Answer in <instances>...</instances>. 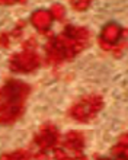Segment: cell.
<instances>
[{
	"label": "cell",
	"mask_w": 128,
	"mask_h": 160,
	"mask_svg": "<svg viewBox=\"0 0 128 160\" xmlns=\"http://www.w3.org/2000/svg\"><path fill=\"white\" fill-rule=\"evenodd\" d=\"M9 44H10V35L7 32H3V34L0 35V45L4 47V48H7Z\"/></svg>",
	"instance_id": "obj_13"
},
{
	"label": "cell",
	"mask_w": 128,
	"mask_h": 160,
	"mask_svg": "<svg viewBox=\"0 0 128 160\" xmlns=\"http://www.w3.org/2000/svg\"><path fill=\"white\" fill-rule=\"evenodd\" d=\"M31 22H32V25L39 31V32H47L50 29V26H51V22H52V16L50 10H37V12L32 13V16H31Z\"/></svg>",
	"instance_id": "obj_8"
},
{
	"label": "cell",
	"mask_w": 128,
	"mask_h": 160,
	"mask_svg": "<svg viewBox=\"0 0 128 160\" xmlns=\"http://www.w3.org/2000/svg\"><path fill=\"white\" fill-rule=\"evenodd\" d=\"M92 39V34L87 28L68 25L58 35L51 37L45 45L47 63L58 66L70 61L79 52L87 48Z\"/></svg>",
	"instance_id": "obj_1"
},
{
	"label": "cell",
	"mask_w": 128,
	"mask_h": 160,
	"mask_svg": "<svg viewBox=\"0 0 128 160\" xmlns=\"http://www.w3.org/2000/svg\"><path fill=\"white\" fill-rule=\"evenodd\" d=\"M0 160H31V153L25 148H19V150H15V152L2 154Z\"/></svg>",
	"instance_id": "obj_10"
},
{
	"label": "cell",
	"mask_w": 128,
	"mask_h": 160,
	"mask_svg": "<svg viewBox=\"0 0 128 160\" xmlns=\"http://www.w3.org/2000/svg\"><path fill=\"white\" fill-rule=\"evenodd\" d=\"M73 160H87V157H86V156H83V154H81V156L73 157Z\"/></svg>",
	"instance_id": "obj_15"
},
{
	"label": "cell",
	"mask_w": 128,
	"mask_h": 160,
	"mask_svg": "<svg viewBox=\"0 0 128 160\" xmlns=\"http://www.w3.org/2000/svg\"><path fill=\"white\" fill-rule=\"evenodd\" d=\"M121 37H125V29H122L118 23H108L103 26L102 32H101V38H99V44L105 50H114L116 57L120 55L118 50H116V44L120 42Z\"/></svg>",
	"instance_id": "obj_6"
},
{
	"label": "cell",
	"mask_w": 128,
	"mask_h": 160,
	"mask_svg": "<svg viewBox=\"0 0 128 160\" xmlns=\"http://www.w3.org/2000/svg\"><path fill=\"white\" fill-rule=\"evenodd\" d=\"M112 154L116 157V160H127L128 157V141H127V134L121 135L120 141L115 147L112 148Z\"/></svg>",
	"instance_id": "obj_9"
},
{
	"label": "cell",
	"mask_w": 128,
	"mask_h": 160,
	"mask_svg": "<svg viewBox=\"0 0 128 160\" xmlns=\"http://www.w3.org/2000/svg\"><path fill=\"white\" fill-rule=\"evenodd\" d=\"M31 86L21 80H7L0 88V125H10L25 112Z\"/></svg>",
	"instance_id": "obj_2"
},
{
	"label": "cell",
	"mask_w": 128,
	"mask_h": 160,
	"mask_svg": "<svg viewBox=\"0 0 128 160\" xmlns=\"http://www.w3.org/2000/svg\"><path fill=\"white\" fill-rule=\"evenodd\" d=\"M70 6L77 12H81V10H86L89 8L90 2H87V0H85V2H70Z\"/></svg>",
	"instance_id": "obj_12"
},
{
	"label": "cell",
	"mask_w": 128,
	"mask_h": 160,
	"mask_svg": "<svg viewBox=\"0 0 128 160\" xmlns=\"http://www.w3.org/2000/svg\"><path fill=\"white\" fill-rule=\"evenodd\" d=\"M50 13H51L52 19L63 21L64 16H66V9H64L61 4H52V8H51V10H50Z\"/></svg>",
	"instance_id": "obj_11"
},
{
	"label": "cell",
	"mask_w": 128,
	"mask_h": 160,
	"mask_svg": "<svg viewBox=\"0 0 128 160\" xmlns=\"http://www.w3.org/2000/svg\"><path fill=\"white\" fill-rule=\"evenodd\" d=\"M37 44L34 39H29L23 44V48L19 52L15 54L9 58V67L15 73H32L41 66V57L35 51Z\"/></svg>",
	"instance_id": "obj_3"
},
{
	"label": "cell",
	"mask_w": 128,
	"mask_h": 160,
	"mask_svg": "<svg viewBox=\"0 0 128 160\" xmlns=\"http://www.w3.org/2000/svg\"><path fill=\"white\" fill-rule=\"evenodd\" d=\"M103 99L99 95H86L70 108V117L79 122H89L102 111Z\"/></svg>",
	"instance_id": "obj_4"
},
{
	"label": "cell",
	"mask_w": 128,
	"mask_h": 160,
	"mask_svg": "<svg viewBox=\"0 0 128 160\" xmlns=\"http://www.w3.org/2000/svg\"><path fill=\"white\" fill-rule=\"evenodd\" d=\"M15 3H22V2H4V0L0 2V4H15Z\"/></svg>",
	"instance_id": "obj_14"
},
{
	"label": "cell",
	"mask_w": 128,
	"mask_h": 160,
	"mask_svg": "<svg viewBox=\"0 0 128 160\" xmlns=\"http://www.w3.org/2000/svg\"><path fill=\"white\" fill-rule=\"evenodd\" d=\"M58 141H60V132L57 130V127L51 122L42 124L34 137V144L38 150L37 159H44L47 156L48 150H52Z\"/></svg>",
	"instance_id": "obj_5"
},
{
	"label": "cell",
	"mask_w": 128,
	"mask_h": 160,
	"mask_svg": "<svg viewBox=\"0 0 128 160\" xmlns=\"http://www.w3.org/2000/svg\"><path fill=\"white\" fill-rule=\"evenodd\" d=\"M99 160H111V159H99Z\"/></svg>",
	"instance_id": "obj_16"
},
{
	"label": "cell",
	"mask_w": 128,
	"mask_h": 160,
	"mask_svg": "<svg viewBox=\"0 0 128 160\" xmlns=\"http://www.w3.org/2000/svg\"><path fill=\"white\" fill-rule=\"evenodd\" d=\"M85 147V134L81 131H68L63 138V150L66 153H71L74 157L83 154Z\"/></svg>",
	"instance_id": "obj_7"
}]
</instances>
